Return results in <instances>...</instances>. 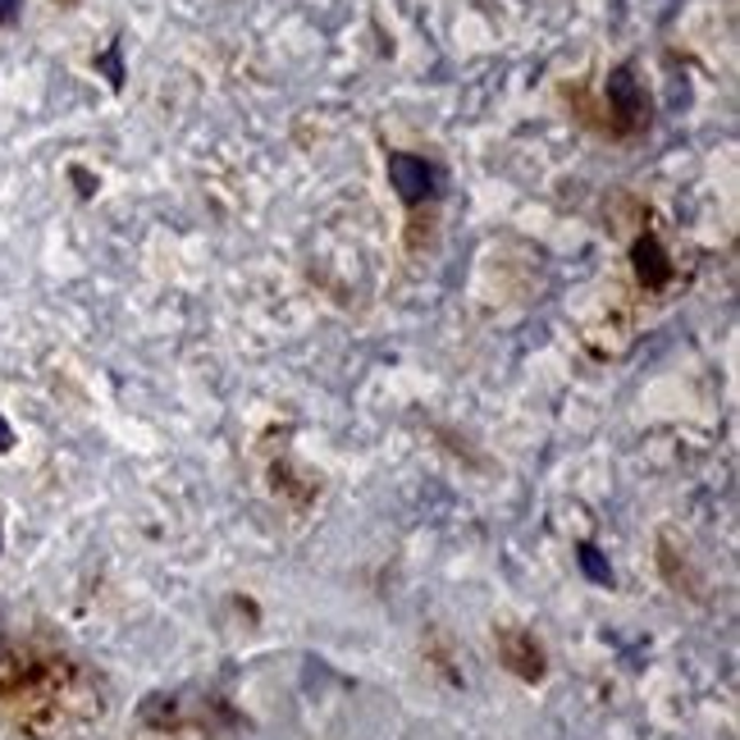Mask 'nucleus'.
I'll return each instance as SVG.
<instances>
[{"label":"nucleus","instance_id":"obj_3","mask_svg":"<svg viewBox=\"0 0 740 740\" xmlns=\"http://www.w3.org/2000/svg\"><path fill=\"white\" fill-rule=\"evenodd\" d=\"M499 650H503V659H508V667L516 676H526V682H540V676H544V654L535 650V640L526 631H503Z\"/></svg>","mask_w":740,"mask_h":740},{"label":"nucleus","instance_id":"obj_7","mask_svg":"<svg viewBox=\"0 0 740 740\" xmlns=\"http://www.w3.org/2000/svg\"><path fill=\"white\" fill-rule=\"evenodd\" d=\"M19 6H23V0H0V23H14V19H19Z\"/></svg>","mask_w":740,"mask_h":740},{"label":"nucleus","instance_id":"obj_6","mask_svg":"<svg viewBox=\"0 0 740 740\" xmlns=\"http://www.w3.org/2000/svg\"><path fill=\"white\" fill-rule=\"evenodd\" d=\"M101 65H106V69H110V83H115V87H119V83H123V69H119V46H110V51H106V55H101Z\"/></svg>","mask_w":740,"mask_h":740},{"label":"nucleus","instance_id":"obj_8","mask_svg":"<svg viewBox=\"0 0 740 740\" xmlns=\"http://www.w3.org/2000/svg\"><path fill=\"white\" fill-rule=\"evenodd\" d=\"M10 444H14V429H10V421H6V416H0V453H6Z\"/></svg>","mask_w":740,"mask_h":740},{"label":"nucleus","instance_id":"obj_5","mask_svg":"<svg viewBox=\"0 0 740 740\" xmlns=\"http://www.w3.org/2000/svg\"><path fill=\"white\" fill-rule=\"evenodd\" d=\"M576 558H580V572L590 576L595 585H612V567L603 563V553H599L595 544H580V553H576Z\"/></svg>","mask_w":740,"mask_h":740},{"label":"nucleus","instance_id":"obj_1","mask_svg":"<svg viewBox=\"0 0 740 740\" xmlns=\"http://www.w3.org/2000/svg\"><path fill=\"white\" fill-rule=\"evenodd\" d=\"M608 110L617 115V133H635L640 123H644V91H640V78H635V69L631 65H622V69H612L608 74Z\"/></svg>","mask_w":740,"mask_h":740},{"label":"nucleus","instance_id":"obj_2","mask_svg":"<svg viewBox=\"0 0 740 740\" xmlns=\"http://www.w3.org/2000/svg\"><path fill=\"white\" fill-rule=\"evenodd\" d=\"M389 183H393V193L403 197L407 206H421L425 197H435V165L421 161V156H407V151H393L389 156Z\"/></svg>","mask_w":740,"mask_h":740},{"label":"nucleus","instance_id":"obj_4","mask_svg":"<svg viewBox=\"0 0 740 740\" xmlns=\"http://www.w3.org/2000/svg\"><path fill=\"white\" fill-rule=\"evenodd\" d=\"M635 274H640L644 289H663V284L672 280V261H667V252L659 247L654 233H644V238L635 242Z\"/></svg>","mask_w":740,"mask_h":740}]
</instances>
